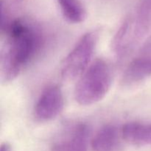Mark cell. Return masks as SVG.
Masks as SVG:
<instances>
[{
	"label": "cell",
	"mask_w": 151,
	"mask_h": 151,
	"mask_svg": "<svg viewBox=\"0 0 151 151\" xmlns=\"http://www.w3.org/2000/svg\"><path fill=\"white\" fill-rule=\"evenodd\" d=\"M7 35L1 59L3 82L14 81L33 60L42 46L41 31L23 19H15L2 27Z\"/></svg>",
	"instance_id": "cell-1"
},
{
	"label": "cell",
	"mask_w": 151,
	"mask_h": 151,
	"mask_svg": "<svg viewBox=\"0 0 151 151\" xmlns=\"http://www.w3.org/2000/svg\"><path fill=\"white\" fill-rule=\"evenodd\" d=\"M112 81L111 65L104 59H97L80 78L75 89V100L83 106L101 101L110 90Z\"/></svg>",
	"instance_id": "cell-2"
},
{
	"label": "cell",
	"mask_w": 151,
	"mask_h": 151,
	"mask_svg": "<svg viewBox=\"0 0 151 151\" xmlns=\"http://www.w3.org/2000/svg\"><path fill=\"white\" fill-rule=\"evenodd\" d=\"M99 39V32L89 31L82 35L66 56L60 66V75L66 81L81 76L91 65Z\"/></svg>",
	"instance_id": "cell-3"
},
{
	"label": "cell",
	"mask_w": 151,
	"mask_h": 151,
	"mask_svg": "<svg viewBox=\"0 0 151 151\" xmlns=\"http://www.w3.org/2000/svg\"><path fill=\"white\" fill-rule=\"evenodd\" d=\"M64 107V97L57 85L47 86L41 92L34 107V116L40 122H50L56 119Z\"/></svg>",
	"instance_id": "cell-4"
},
{
	"label": "cell",
	"mask_w": 151,
	"mask_h": 151,
	"mask_svg": "<svg viewBox=\"0 0 151 151\" xmlns=\"http://www.w3.org/2000/svg\"><path fill=\"white\" fill-rule=\"evenodd\" d=\"M89 127L86 123H78L64 139L55 143L51 151H88Z\"/></svg>",
	"instance_id": "cell-5"
},
{
	"label": "cell",
	"mask_w": 151,
	"mask_h": 151,
	"mask_svg": "<svg viewBox=\"0 0 151 151\" xmlns=\"http://www.w3.org/2000/svg\"><path fill=\"white\" fill-rule=\"evenodd\" d=\"M128 19L131 43L134 48L145 35L150 26L151 0H140L134 18H128Z\"/></svg>",
	"instance_id": "cell-6"
},
{
	"label": "cell",
	"mask_w": 151,
	"mask_h": 151,
	"mask_svg": "<svg viewBox=\"0 0 151 151\" xmlns=\"http://www.w3.org/2000/svg\"><path fill=\"white\" fill-rule=\"evenodd\" d=\"M151 77V55H144L131 60L122 76L124 86H134Z\"/></svg>",
	"instance_id": "cell-7"
},
{
	"label": "cell",
	"mask_w": 151,
	"mask_h": 151,
	"mask_svg": "<svg viewBox=\"0 0 151 151\" xmlns=\"http://www.w3.org/2000/svg\"><path fill=\"white\" fill-rule=\"evenodd\" d=\"M122 130L116 125L108 124L102 127L91 140L94 151H116L121 144Z\"/></svg>",
	"instance_id": "cell-8"
},
{
	"label": "cell",
	"mask_w": 151,
	"mask_h": 151,
	"mask_svg": "<svg viewBox=\"0 0 151 151\" xmlns=\"http://www.w3.org/2000/svg\"><path fill=\"white\" fill-rule=\"evenodd\" d=\"M122 138L137 145H151V123L131 122L122 128Z\"/></svg>",
	"instance_id": "cell-9"
},
{
	"label": "cell",
	"mask_w": 151,
	"mask_h": 151,
	"mask_svg": "<svg viewBox=\"0 0 151 151\" xmlns=\"http://www.w3.org/2000/svg\"><path fill=\"white\" fill-rule=\"evenodd\" d=\"M60 12L67 22L81 24L86 19L87 13L81 0H57Z\"/></svg>",
	"instance_id": "cell-10"
},
{
	"label": "cell",
	"mask_w": 151,
	"mask_h": 151,
	"mask_svg": "<svg viewBox=\"0 0 151 151\" xmlns=\"http://www.w3.org/2000/svg\"><path fill=\"white\" fill-rule=\"evenodd\" d=\"M0 151H11V146L7 142L3 143L1 145Z\"/></svg>",
	"instance_id": "cell-11"
}]
</instances>
